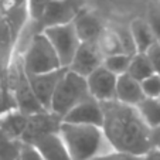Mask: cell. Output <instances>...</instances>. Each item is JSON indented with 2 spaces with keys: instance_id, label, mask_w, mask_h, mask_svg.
I'll use <instances>...</instances> for the list:
<instances>
[{
  "instance_id": "29",
  "label": "cell",
  "mask_w": 160,
  "mask_h": 160,
  "mask_svg": "<svg viewBox=\"0 0 160 160\" xmlns=\"http://www.w3.org/2000/svg\"><path fill=\"white\" fill-rule=\"evenodd\" d=\"M146 54L150 58V62H152V65H153L154 72L160 75V42L159 41L154 42L150 48L146 51Z\"/></svg>"
},
{
  "instance_id": "15",
  "label": "cell",
  "mask_w": 160,
  "mask_h": 160,
  "mask_svg": "<svg viewBox=\"0 0 160 160\" xmlns=\"http://www.w3.org/2000/svg\"><path fill=\"white\" fill-rule=\"evenodd\" d=\"M33 146L40 152L44 160H72L60 132L44 136L37 140Z\"/></svg>"
},
{
  "instance_id": "28",
  "label": "cell",
  "mask_w": 160,
  "mask_h": 160,
  "mask_svg": "<svg viewBox=\"0 0 160 160\" xmlns=\"http://www.w3.org/2000/svg\"><path fill=\"white\" fill-rule=\"evenodd\" d=\"M50 2L52 0H28V16L31 20H38Z\"/></svg>"
},
{
  "instance_id": "11",
  "label": "cell",
  "mask_w": 160,
  "mask_h": 160,
  "mask_svg": "<svg viewBox=\"0 0 160 160\" xmlns=\"http://www.w3.org/2000/svg\"><path fill=\"white\" fill-rule=\"evenodd\" d=\"M103 60L105 55L98 42H81L68 68L82 77H88L97 68L103 65Z\"/></svg>"
},
{
  "instance_id": "2",
  "label": "cell",
  "mask_w": 160,
  "mask_h": 160,
  "mask_svg": "<svg viewBox=\"0 0 160 160\" xmlns=\"http://www.w3.org/2000/svg\"><path fill=\"white\" fill-rule=\"evenodd\" d=\"M60 135L72 160H94L101 154L113 150L99 126L62 122Z\"/></svg>"
},
{
  "instance_id": "25",
  "label": "cell",
  "mask_w": 160,
  "mask_h": 160,
  "mask_svg": "<svg viewBox=\"0 0 160 160\" xmlns=\"http://www.w3.org/2000/svg\"><path fill=\"white\" fill-rule=\"evenodd\" d=\"M143 89V94L146 98H160V75L159 74H152L146 79L140 82Z\"/></svg>"
},
{
  "instance_id": "13",
  "label": "cell",
  "mask_w": 160,
  "mask_h": 160,
  "mask_svg": "<svg viewBox=\"0 0 160 160\" xmlns=\"http://www.w3.org/2000/svg\"><path fill=\"white\" fill-rule=\"evenodd\" d=\"M65 71H67V67H62L60 70L51 71V72L27 74L28 81H30V85H31V88H33L34 94H36V97L38 98L41 105L44 106L47 111H50L54 91Z\"/></svg>"
},
{
  "instance_id": "27",
  "label": "cell",
  "mask_w": 160,
  "mask_h": 160,
  "mask_svg": "<svg viewBox=\"0 0 160 160\" xmlns=\"http://www.w3.org/2000/svg\"><path fill=\"white\" fill-rule=\"evenodd\" d=\"M94 160H143V156L125 153V152H118V150H111L105 154L95 157Z\"/></svg>"
},
{
  "instance_id": "8",
  "label": "cell",
  "mask_w": 160,
  "mask_h": 160,
  "mask_svg": "<svg viewBox=\"0 0 160 160\" xmlns=\"http://www.w3.org/2000/svg\"><path fill=\"white\" fill-rule=\"evenodd\" d=\"M21 28L13 24V21L0 9V81L7 87L9 68L16 52L17 38ZM9 88V87H7Z\"/></svg>"
},
{
  "instance_id": "12",
  "label": "cell",
  "mask_w": 160,
  "mask_h": 160,
  "mask_svg": "<svg viewBox=\"0 0 160 160\" xmlns=\"http://www.w3.org/2000/svg\"><path fill=\"white\" fill-rule=\"evenodd\" d=\"M62 122L75 125H94L102 128L103 125V111L99 101L95 98H88L77 106H74L62 118Z\"/></svg>"
},
{
  "instance_id": "26",
  "label": "cell",
  "mask_w": 160,
  "mask_h": 160,
  "mask_svg": "<svg viewBox=\"0 0 160 160\" xmlns=\"http://www.w3.org/2000/svg\"><path fill=\"white\" fill-rule=\"evenodd\" d=\"M148 23L156 40L160 42V3L152 2L148 9Z\"/></svg>"
},
{
  "instance_id": "4",
  "label": "cell",
  "mask_w": 160,
  "mask_h": 160,
  "mask_svg": "<svg viewBox=\"0 0 160 160\" xmlns=\"http://www.w3.org/2000/svg\"><path fill=\"white\" fill-rule=\"evenodd\" d=\"M88 98H91V94L88 89L87 77H82L67 68L54 91L50 111L64 118L74 106Z\"/></svg>"
},
{
  "instance_id": "16",
  "label": "cell",
  "mask_w": 160,
  "mask_h": 160,
  "mask_svg": "<svg viewBox=\"0 0 160 160\" xmlns=\"http://www.w3.org/2000/svg\"><path fill=\"white\" fill-rule=\"evenodd\" d=\"M140 81L135 79L129 74H122L118 77V84H116V99L128 105L138 106L145 99Z\"/></svg>"
},
{
  "instance_id": "9",
  "label": "cell",
  "mask_w": 160,
  "mask_h": 160,
  "mask_svg": "<svg viewBox=\"0 0 160 160\" xmlns=\"http://www.w3.org/2000/svg\"><path fill=\"white\" fill-rule=\"evenodd\" d=\"M61 123H62V118L51 111H44L30 115L27 126L21 135V142L27 143V145H34L37 140L44 136L60 132Z\"/></svg>"
},
{
  "instance_id": "14",
  "label": "cell",
  "mask_w": 160,
  "mask_h": 160,
  "mask_svg": "<svg viewBox=\"0 0 160 160\" xmlns=\"http://www.w3.org/2000/svg\"><path fill=\"white\" fill-rule=\"evenodd\" d=\"M72 24L81 42H98L106 28L99 16L87 9H84L77 16Z\"/></svg>"
},
{
  "instance_id": "5",
  "label": "cell",
  "mask_w": 160,
  "mask_h": 160,
  "mask_svg": "<svg viewBox=\"0 0 160 160\" xmlns=\"http://www.w3.org/2000/svg\"><path fill=\"white\" fill-rule=\"evenodd\" d=\"M27 74H44L62 68L55 48L44 33H37L21 54Z\"/></svg>"
},
{
  "instance_id": "10",
  "label": "cell",
  "mask_w": 160,
  "mask_h": 160,
  "mask_svg": "<svg viewBox=\"0 0 160 160\" xmlns=\"http://www.w3.org/2000/svg\"><path fill=\"white\" fill-rule=\"evenodd\" d=\"M87 84L91 97L99 102L116 99L118 75L109 71L106 67L101 65L94 72H91L87 77Z\"/></svg>"
},
{
  "instance_id": "22",
  "label": "cell",
  "mask_w": 160,
  "mask_h": 160,
  "mask_svg": "<svg viewBox=\"0 0 160 160\" xmlns=\"http://www.w3.org/2000/svg\"><path fill=\"white\" fill-rule=\"evenodd\" d=\"M98 45H99V48L102 50V52H103L105 57L125 52L123 47H122L121 41H119V38H118V36H116L115 31L112 30L111 27L105 28V31L102 33L99 41H98Z\"/></svg>"
},
{
  "instance_id": "17",
  "label": "cell",
  "mask_w": 160,
  "mask_h": 160,
  "mask_svg": "<svg viewBox=\"0 0 160 160\" xmlns=\"http://www.w3.org/2000/svg\"><path fill=\"white\" fill-rule=\"evenodd\" d=\"M28 116L30 115H26V113L20 112L17 108L3 112L0 115V129L4 130L7 135L21 140V135L27 126Z\"/></svg>"
},
{
  "instance_id": "32",
  "label": "cell",
  "mask_w": 160,
  "mask_h": 160,
  "mask_svg": "<svg viewBox=\"0 0 160 160\" xmlns=\"http://www.w3.org/2000/svg\"><path fill=\"white\" fill-rule=\"evenodd\" d=\"M143 160H160V149L152 148L150 150L143 156Z\"/></svg>"
},
{
  "instance_id": "24",
  "label": "cell",
  "mask_w": 160,
  "mask_h": 160,
  "mask_svg": "<svg viewBox=\"0 0 160 160\" xmlns=\"http://www.w3.org/2000/svg\"><path fill=\"white\" fill-rule=\"evenodd\" d=\"M111 28L115 31V34L118 36L119 41H121L122 47H123V51L126 52V54L135 55L136 52H138V50H136L135 41H133L130 27H125L123 24H118V23H116V24L111 26Z\"/></svg>"
},
{
  "instance_id": "1",
  "label": "cell",
  "mask_w": 160,
  "mask_h": 160,
  "mask_svg": "<svg viewBox=\"0 0 160 160\" xmlns=\"http://www.w3.org/2000/svg\"><path fill=\"white\" fill-rule=\"evenodd\" d=\"M103 111L102 130L113 150L145 156L152 149L150 126L138 106L118 99L101 102Z\"/></svg>"
},
{
  "instance_id": "21",
  "label": "cell",
  "mask_w": 160,
  "mask_h": 160,
  "mask_svg": "<svg viewBox=\"0 0 160 160\" xmlns=\"http://www.w3.org/2000/svg\"><path fill=\"white\" fill-rule=\"evenodd\" d=\"M138 109L150 128L160 125V98H145L138 105Z\"/></svg>"
},
{
  "instance_id": "23",
  "label": "cell",
  "mask_w": 160,
  "mask_h": 160,
  "mask_svg": "<svg viewBox=\"0 0 160 160\" xmlns=\"http://www.w3.org/2000/svg\"><path fill=\"white\" fill-rule=\"evenodd\" d=\"M130 60H132V55L126 54V52H122V54H113V55H108L103 60V67H106L109 71H112L116 75H122V74H126L129 70L130 65Z\"/></svg>"
},
{
  "instance_id": "30",
  "label": "cell",
  "mask_w": 160,
  "mask_h": 160,
  "mask_svg": "<svg viewBox=\"0 0 160 160\" xmlns=\"http://www.w3.org/2000/svg\"><path fill=\"white\" fill-rule=\"evenodd\" d=\"M17 160H44L40 154V152L34 148L33 145H27L24 143L23 149L20 152V156L17 157Z\"/></svg>"
},
{
  "instance_id": "18",
  "label": "cell",
  "mask_w": 160,
  "mask_h": 160,
  "mask_svg": "<svg viewBox=\"0 0 160 160\" xmlns=\"http://www.w3.org/2000/svg\"><path fill=\"white\" fill-rule=\"evenodd\" d=\"M129 27L130 31H132V37L138 52H146L157 41L148 20H142V18L132 20Z\"/></svg>"
},
{
  "instance_id": "6",
  "label": "cell",
  "mask_w": 160,
  "mask_h": 160,
  "mask_svg": "<svg viewBox=\"0 0 160 160\" xmlns=\"http://www.w3.org/2000/svg\"><path fill=\"white\" fill-rule=\"evenodd\" d=\"M82 0H52L44 9L38 20H30L38 33L52 26L70 24L77 18V16L84 10Z\"/></svg>"
},
{
  "instance_id": "20",
  "label": "cell",
  "mask_w": 160,
  "mask_h": 160,
  "mask_svg": "<svg viewBox=\"0 0 160 160\" xmlns=\"http://www.w3.org/2000/svg\"><path fill=\"white\" fill-rule=\"evenodd\" d=\"M24 143L0 129V160H17Z\"/></svg>"
},
{
  "instance_id": "3",
  "label": "cell",
  "mask_w": 160,
  "mask_h": 160,
  "mask_svg": "<svg viewBox=\"0 0 160 160\" xmlns=\"http://www.w3.org/2000/svg\"><path fill=\"white\" fill-rule=\"evenodd\" d=\"M7 87H9L10 94L13 95L16 108L20 112L26 115H34V113L47 111L34 94L20 54H14L12 64H10Z\"/></svg>"
},
{
  "instance_id": "19",
  "label": "cell",
  "mask_w": 160,
  "mask_h": 160,
  "mask_svg": "<svg viewBox=\"0 0 160 160\" xmlns=\"http://www.w3.org/2000/svg\"><path fill=\"white\" fill-rule=\"evenodd\" d=\"M128 74L132 75L133 78L140 82H142L143 79H146L148 77H150L152 74H154L153 65H152V62H150V58L148 57L146 52H136L135 55H132Z\"/></svg>"
},
{
  "instance_id": "31",
  "label": "cell",
  "mask_w": 160,
  "mask_h": 160,
  "mask_svg": "<svg viewBox=\"0 0 160 160\" xmlns=\"http://www.w3.org/2000/svg\"><path fill=\"white\" fill-rule=\"evenodd\" d=\"M150 145L153 149H160V125L150 128Z\"/></svg>"
},
{
  "instance_id": "7",
  "label": "cell",
  "mask_w": 160,
  "mask_h": 160,
  "mask_svg": "<svg viewBox=\"0 0 160 160\" xmlns=\"http://www.w3.org/2000/svg\"><path fill=\"white\" fill-rule=\"evenodd\" d=\"M42 33L47 36V38L55 48L58 57H60L61 65L68 68L77 52V48L81 44L74 24L70 23V24L52 26V27L42 30Z\"/></svg>"
}]
</instances>
